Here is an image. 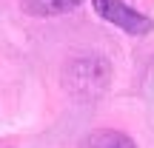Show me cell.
Returning <instances> with one entry per match:
<instances>
[{"instance_id":"obj_2","label":"cell","mask_w":154,"mask_h":148,"mask_svg":"<svg viewBox=\"0 0 154 148\" xmlns=\"http://www.w3.org/2000/svg\"><path fill=\"white\" fill-rule=\"evenodd\" d=\"M91 6L106 23L123 29V32L131 34V37H146V34L154 32V20L151 17H146L143 11L131 9V6L123 3V0H91Z\"/></svg>"},{"instance_id":"obj_1","label":"cell","mask_w":154,"mask_h":148,"mask_svg":"<svg viewBox=\"0 0 154 148\" xmlns=\"http://www.w3.org/2000/svg\"><path fill=\"white\" fill-rule=\"evenodd\" d=\"M111 66L106 57H77L63 68V86L77 100H94L106 91Z\"/></svg>"},{"instance_id":"obj_3","label":"cell","mask_w":154,"mask_h":148,"mask_svg":"<svg viewBox=\"0 0 154 148\" xmlns=\"http://www.w3.org/2000/svg\"><path fill=\"white\" fill-rule=\"evenodd\" d=\"M80 148H137L134 140L123 131H114V128H100V131H91L83 137Z\"/></svg>"},{"instance_id":"obj_4","label":"cell","mask_w":154,"mask_h":148,"mask_svg":"<svg viewBox=\"0 0 154 148\" xmlns=\"http://www.w3.org/2000/svg\"><path fill=\"white\" fill-rule=\"evenodd\" d=\"M80 3L83 0H23V11L32 17H57L74 11Z\"/></svg>"}]
</instances>
